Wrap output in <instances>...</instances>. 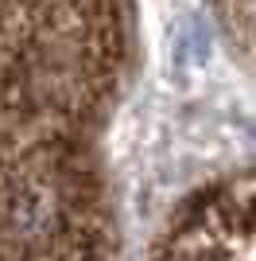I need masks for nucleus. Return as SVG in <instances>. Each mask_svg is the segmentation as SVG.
Here are the masks:
<instances>
[{
    "mask_svg": "<svg viewBox=\"0 0 256 261\" xmlns=\"http://www.w3.org/2000/svg\"><path fill=\"white\" fill-rule=\"evenodd\" d=\"M128 0H0V261H117L109 117Z\"/></svg>",
    "mask_w": 256,
    "mask_h": 261,
    "instance_id": "nucleus-1",
    "label": "nucleus"
},
{
    "mask_svg": "<svg viewBox=\"0 0 256 261\" xmlns=\"http://www.w3.org/2000/svg\"><path fill=\"white\" fill-rule=\"evenodd\" d=\"M148 261H256V175L221 179L182 199Z\"/></svg>",
    "mask_w": 256,
    "mask_h": 261,
    "instance_id": "nucleus-2",
    "label": "nucleus"
},
{
    "mask_svg": "<svg viewBox=\"0 0 256 261\" xmlns=\"http://www.w3.org/2000/svg\"><path fill=\"white\" fill-rule=\"evenodd\" d=\"M221 16L237 35V43L248 47L256 59V0H221Z\"/></svg>",
    "mask_w": 256,
    "mask_h": 261,
    "instance_id": "nucleus-3",
    "label": "nucleus"
}]
</instances>
